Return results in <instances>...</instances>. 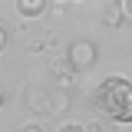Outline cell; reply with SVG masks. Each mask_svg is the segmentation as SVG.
I'll use <instances>...</instances> for the list:
<instances>
[{
  "instance_id": "obj_1",
  "label": "cell",
  "mask_w": 132,
  "mask_h": 132,
  "mask_svg": "<svg viewBox=\"0 0 132 132\" xmlns=\"http://www.w3.org/2000/svg\"><path fill=\"white\" fill-rule=\"evenodd\" d=\"M93 106L106 119H112L116 126H129L132 122V79L126 76H106L93 93Z\"/></svg>"
},
{
  "instance_id": "obj_2",
  "label": "cell",
  "mask_w": 132,
  "mask_h": 132,
  "mask_svg": "<svg viewBox=\"0 0 132 132\" xmlns=\"http://www.w3.org/2000/svg\"><path fill=\"white\" fill-rule=\"evenodd\" d=\"M99 60V50L93 40H76V43H69V50H66V63L73 66L76 73H86V69H93Z\"/></svg>"
},
{
  "instance_id": "obj_3",
  "label": "cell",
  "mask_w": 132,
  "mask_h": 132,
  "mask_svg": "<svg viewBox=\"0 0 132 132\" xmlns=\"http://www.w3.org/2000/svg\"><path fill=\"white\" fill-rule=\"evenodd\" d=\"M23 106H27L33 116H53V89L30 86V89L23 93Z\"/></svg>"
},
{
  "instance_id": "obj_4",
  "label": "cell",
  "mask_w": 132,
  "mask_h": 132,
  "mask_svg": "<svg viewBox=\"0 0 132 132\" xmlns=\"http://www.w3.org/2000/svg\"><path fill=\"white\" fill-rule=\"evenodd\" d=\"M53 73H56V89H66V93H69V89L76 86V76H79V73H76L73 66L66 63V56L53 63Z\"/></svg>"
},
{
  "instance_id": "obj_5",
  "label": "cell",
  "mask_w": 132,
  "mask_h": 132,
  "mask_svg": "<svg viewBox=\"0 0 132 132\" xmlns=\"http://www.w3.org/2000/svg\"><path fill=\"white\" fill-rule=\"evenodd\" d=\"M16 13L23 20H36L46 13V0H16Z\"/></svg>"
},
{
  "instance_id": "obj_6",
  "label": "cell",
  "mask_w": 132,
  "mask_h": 132,
  "mask_svg": "<svg viewBox=\"0 0 132 132\" xmlns=\"http://www.w3.org/2000/svg\"><path fill=\"white\" fill-rule=\"evenodd\" d=\"M56 46H60L56 33H40V36L30 40V50H33V53H50V50H56Z\"/></svg>"
},
{
  "instance_id": "obj_7",
  "label": "cell",
  "mask_w": 132,
  "mask_h": 132,
  "mask_svg": "<svg viewBox=\"0 0 132 132\" xmlns=\"http://www.w3.org/2000/svg\"><path fill=\"white\" fill-rule=\"evenodd\" d=\"M122 20H126V13H122V7H119V3H109V7L102 10V23H106L109 30H119V27H122Z\"/></svg>"
},
{
  "instance_id": "obj_8",
  "label": "cell",
  "mask_w": 132,
  "mask_h": 132,
  "mask_svg": "<svg viewBox=\"0 0 132 132\" xmlns=\"http://www.w3.org/2000/svg\"><path fill=\"white\" fill-rule=\"evenodd\" d=\"M69 109V93L66 89H53V112H63Z\"/></svg>"
},
{
  "instance_id": "obj_9",
  "label": "cell",
  "mask_w": 132,
  "mask_h": 132,
  "mask_svg": "<svg viewBox=\"0 0 132 132\" xmlns=\"http://www.w3.org/2000/svg\"><path fill=\"white\" fill-rule=\"evenodd\" d=\"M82 129H86V132H112V129H106L102 122H96V119H93V122H86Z\"/></svg>"
},
{
  "instance_id": "obj_10",
  "label": "cell",
  "mask_w": 132,
  "mask_h": 132,
  "mask_svg": "<svg viewBox=\"0 0 132 132\" xmlns=\"http://www.w3.org/2000/svg\"><path fill=\"white\" fill-rule=\"evenodd\" d=\"M56 132H86V129H82L79 122H66V126H60Z\"/></svg>"
},
{
  "instance_id": "obj_11",
  "label": "cell",
  "mask_w": 132,
  "mask_h": 132,
  "mask_svg": "<svg viewBox=\"0 0 132 132\" xmlns=\"http://www.w3.org/2000/svg\"><path fill=\"white\" fill-rule=\"evenodd\" d=\"M20 132H43L40 122H27V126H20Z\"/></svg>"
},
{
  "instance_id": "obj_12",
  "label": "cell",
  "mask_w": 132,
  "mask_h": 132,
  "mask_svg": "<svg viewBox=\"0 0 132 132\" xmlns=\"http://www.w3.org/2000/svg\"><path fill=\"white\" fill-rule=\"evenodd\" d=\"M119 7H122V13L132 20V0H119Z\"/></svg>"
},
{
  "instance_id": "obj_13",
  "label": "cell",
  "mask_w": 132,
  "mask_h": 132,
  "mask_svg": "<svg viewBox=\"0 0 132 132\" xmlns=\"http://www.w3.org/2000/svg\"><path fill=\"white\" fill-rule=\"evenodd\" d=\"M3 46H7V30L0 27V53H3Z\"/></svg>"
},
{
  "instance_id": "obj_14",
  "label": "cell",
  "mask_w": 132,
  "mask_h": 132,
  "mask_svg": "<svg viewBox=\"0 0 132 132\" xmlns=\"http://www.w3.org/2000/svg\"><path fill=\"white\" fill-rule=\"evenodd\" d=\"M3 102H7V99H3V93H0V109H3Z\"/></svg>"
},
{
  "instance_id": "obj_15",
  "label": "cell",
  "mask_w": 132,
  "mask_h": 132,
  "mask_svg": "<svg viewBox=\"0 0 132 132\" xmlns=\"http://www.w3.org/2000/svg\"><path fill=\"white\" fill-rule=\"evenodd\" d=\"M112 132H126V129H112Z\"/></svg>"
}]
</instances>
